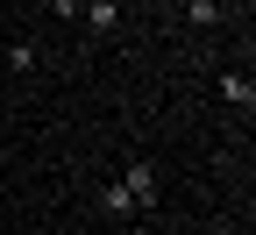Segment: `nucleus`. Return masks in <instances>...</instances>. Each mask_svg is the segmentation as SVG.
<instances>
[{
    "label": "nucleus",
    "instance_id": "obj_1",
    "mask_svg": "<svg viewBox=\"0 0 256 235\" xmlns=\"http://www.w3.org/2000/svg\"><path fill=\"white\" fill-rule=\"evenodd\" d=\"M121 192H128V207H136V221H150L156 214V199H164V178H156V164H128V171H121Z\"/></svg>",
    "mask_w": 256,
    "mask_h": 235
},
{
    "label": "nucleus",
    "instance_id": "obj_2",
    "mask_svg": "<svg viewBox=\"0 0 256 235\" xmlns=\"http://www.w3.org/2000/svg\"><path fill=\"white\" fill-rule=\"evenodd\" d=\"M78 22L92 29V36H114L121 29V0H78Z\"/></svg>",
    "mask_w": 256,
    "mask_h": 235
},
{
    "label": "nucleus",
    "instance_id": "obj_3",
    "mask_svg": "<svg viewBox=\"0 0 256 235\" xmlns=\"http://www.w3.org/2000/svg\"><path fill=\"white\" fill-rule=\"evenodd\" d=\"M220 100H228V107H256V86H249V72H220Z\"/></svg>",
    "mask_w": 256,
    "mask_h": 235
},
{
    "label": "nucleus",
    "instance_id": "obj_4",
    "mask_svg": "<svg viewBox=\"0 0 256 235\" xmlns=\"http://www.w3.org/2000/svg\"><path fill=\"white\" fill-rule=\"evenodd\" d=\"M220 15H228V0H185V22L192 29H220Z\"/></svg>",
    "mask_w": 256,
    "mask_h": 235
},
{
    "label": "nucleus",
    "instance_id": "obj_5",
    "mask_svg": "<svg viewBox=\"0 0 256 235\" xmlns=\"http://www.w3.org/2000/svg\"><path fill=\"white\" fill-rule=\"evenodd\" d=\"M100 207H107L114 221H136V207H128V192H121V178H107V185H100Z\"/></svg>",
    "mask_w": 256,
    "mask_h": 235
},
{
    "label": "nucleus",
    "instance_id": "obj_6",
    "mask_svg": "<svg viewBox=\"0 0 256 235\" xmlns=\"http://www.w3.org/2000/svg\"><path fill=\"white\" fill-rule=\"evenodd\" d=\"M36 64H43V50H36V43H14V50H8V72H14V79H28Z\"/></svg>",
    "mask_w": 256,
    "mask_h": 235
},
{
    "label": "nucleus",
    "instance_id": "obj_7",
    "mask_svg": "<svg viewBox=\"0 0 256 235\" xmlns=\"http://www.w3.org/2000/svg\"><path fill=\"white\" fill-rule=\"evenodd\" d=\"M142 235H164V228H142Z\"/></svg>",
    "mask_w": 256,
    "mask_h": 235
}]
</instances>
